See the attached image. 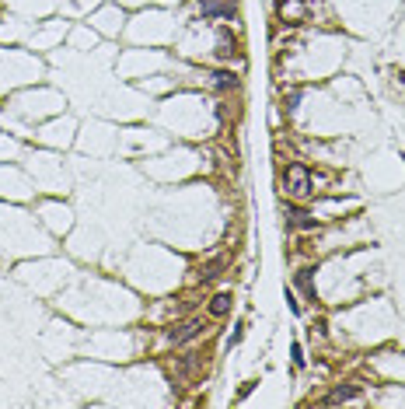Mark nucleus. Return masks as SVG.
Segmentation results:
<instances>
[{"label": "nucleus", "mask_w": 405, "mask_h": 409, "mask_svg": "<svg viewBox=\"0 0 405 409\" xmlns=\"http://www.w3.org/2000/svg\"><path fill=\"white\" fill-rule=\"evenodd\" d=\"M202 15H224V18H231L235 8H221L217 0H202Z\"/></svg>", "instance_id": "423d86ee"}, {"label": "nucleus", "mask_w": 405, "mask_h": 409, "mask_svg": "<svg viewBox=\"0 0 405 409\" xmlns=\"http://www.w3.org/2000/svg\"><path fill=\"white\" fill-rule=\"evenodd\" d=\"M353 399H360V388H356V385H342V388H335V392L325 399V406H339V402H353Z\"/></svg>", "instance_id": "7ed1b4c3"}, {"label": "nucleus", "mask_w": 405, "mask_h": 409, "mask_svg": "<svg viewBox=\"0 0 405 409\" xmlns=\"http://www.w3.org/2000/svg\"><path fill=\"white\" fill-rule=\"evenodd\" d=\"M287 192L297 196V199H304V196L311 192V175H308L304 164H290V168H287Z\"/></svg>", "instance_id": "f257e3e1"}, {"label": "nucleus", "mask_w": 405, "mask_h": 409, "mask_svg": "<svg viewBox=\"0 0 405 409\" xmlns=\"http://www.w3.org/2000/svg\"><path fill=\"white\" fill-rule=\"evenodd\" d=\"M294 367H304V350H301V343H294Z\"/></svg>", "instance_id": "6e6552de"}, {"label": "nucleus", "mask_w": 405, "mask_h": 409, "mask_svg": "<svg viewBox=\"0 0 405 409\" xmlns=\"http://www.w3.org/2000/svg\"><path fill=\"white\" fill-rule=\"evenodd\" d=\"M228 311H231V294H217V298L210 301V315L221 318V315H228Z\"/></svg>", "instance_id": "39448f33"}, {"label": "nucleus", "mask_w": 405, "mask_h": 409, "mask_svg": "<svg viewBox=\"0 0 405 409\" xmlns=\"http://www.w3.org/2000/svg\"><path fill=\"white\" fill-rule=\"evenodd\" d=\"M214 88H235V74H214Z\"/></svg>", "instance_id": "0eeeda50"}, {"label": "nucleus", "mask_w": 405, "mask_h": 409, "mask_svg": "<svg viewBox=\"0 0 405 409\" xmlns=\"http://www.w3.org/2000/svg\"><path fill=\"white\" fill-rule=\"evenodd\" d=\"M287 228H315V217L297 207H287Z\"/></svg>", "instance_id": "20e7f679"}, {"label": "nucleus", "mask_w": 405, "mask_h": 409, "mask_svg": "<svg viewBox=\"0 0 405 409\" xmlns=\"http://www.w3.org/2000/svg\"><path fill=\"white\" fill-rule=\"evenodd\" d=\"M202 332V322H185V325H178V329H171V343L178 346V343H189V339H196Z\"/></svg>", "instance_id": "f03ea898"}]
</instances>
